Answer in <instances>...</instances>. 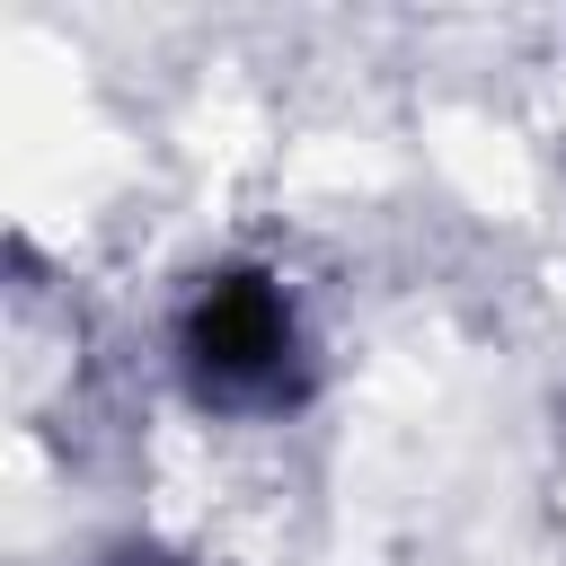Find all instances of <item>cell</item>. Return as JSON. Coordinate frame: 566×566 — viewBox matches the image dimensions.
Listing matches in <instances>:
<instances>
[{
  "label": "cell",
  "instance_id": "6da1fadb",
  "mask_svg": "<svg viewBox=\"0 0 566 566\" xmlns=\"http://www.w3.org/2000/svg\"><path fill=\"white\" fill-rule=\"evenodd\" d=\"M159 363L203 424H292L327 389V336L310 292L292 283V265L248 248L195 265L168 292Z\"/></svg>",
  "mask_w": 566,
  "mask_h": 566
},
{
  "label": "cell",
  "instance_id": "7a4b0ae2",
  "mask_svg": "<svg viewBox=\"0 0 566 566\" xmlns=\"http://www.w3.org/2000/svg\"><path fill=\"white\" fill-rule=\"evenodd\" d=\"M97 566H186L177 548H150V539H133V548H115V557H97Z\"/></svg>",
  "mask_w": 566,
  "mask_h": 566
}]
</instances>
